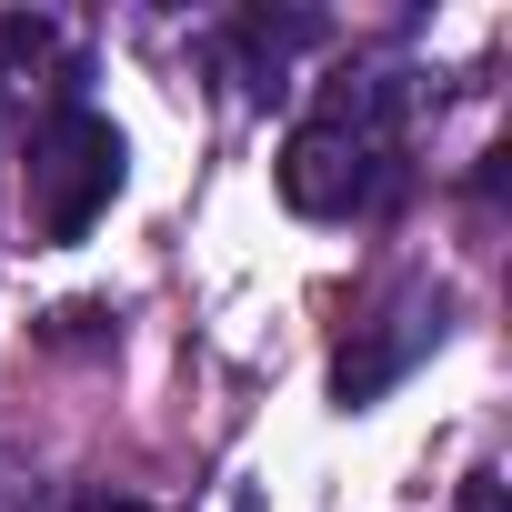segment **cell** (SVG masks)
Segmentation results:
<instances>
[{"instance_id": "3957f363", "label": "cell", "mask_w": 512, "mask_h": 512, "mask_svg": "<svg viewBox=\"0 0 512 512\" xmlns=\"http://www.w3.org/2000/svg\"><path fill=\"white\" fill-rule=\"evenodd\" d=\"M442 322H452V292H432V282H422V292H392V302H382L372 322H352V342L332 352V402H342V412H372V402L442 342Z\"/></svg>"}, {"instance_id": "5b68a950", "label": "cell", "mask_w": 512, "mask_h": 512, "mask_svg": "<svg viewBox=\"0 0 512 512\" xmlns=\"http://www.w3.org/2000/svg\"><path fill=\"white\" fill-rule=\"evenodd\" d=\"M101 322H111V312H101V302H71V312H51V342H91V332H101Z\"/></svg>"}, {"instance_id": "277c9868", "label": "cell", "mask_w": 512, "mask_h": 512, "mask_svg": "<svg viewBox=\"0 0 512 512\" xmlns=\"http://www.w3.org/2000/svg\"><path fill=\"white\" fill-rule=\"evenodd\" d=\"M452 512H512L502 472H492V462H472V472H462V492H452Z\"/></svg>"}, {"instance_id": "6da1fadb", "label": "cell", "mask_w": 512, "mask_h": 512, "mask_svg": "<svg viewBox=\"0 0 512 512\" xmlns=\"http://www.w3.org/2000/svg\"><path fill=\"white\" fill-rule=\"evenodd\" d=\"M412 111V81L402 71H342L322 91V111L282 141L272 181L302 221H362L402 191V161H392V121Z\"/></svg>"}, {"instance_id": "7a4b0ae2", "label": "cell", "mask_w": 512, "mask_h": 512, "mask_svg": "<svg viewBox=\"0 0 512 512\" xmlns=\"http://www.w3.org/2000/svg\"><path fill=\"white\" fill-rule=\"evenodd\" d=\"M121 171H131V141L91 111V101H61L41 131H31V161H21V191H31V231L61 251V241H81L101 211H111V191H121Z\"/></svg>"}]
</instances>
